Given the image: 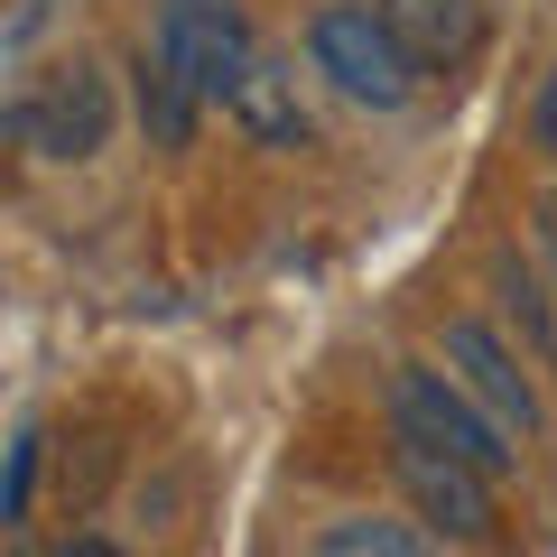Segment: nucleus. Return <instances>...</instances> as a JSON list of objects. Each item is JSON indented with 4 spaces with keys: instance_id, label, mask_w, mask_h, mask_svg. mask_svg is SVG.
<instances>
[{
    "instance_id": "9b49d317",
    "label": "nucleus",
    "mask_w": 557,
    "mask_h": 557,
    "mask_svg": "<svg viewBox=\"0 0 557 557\" xmlns=\"http://www.w3.org/2000/svg\"><path fill=\"white\" fill-rule=\"evenodd\" d=\"M493 288H502V307L520 317V335H539V344L557 335V325H548V298H539V278L520 270V251H493Z\"/></svg>"
},
{
    "instance_id": "ddd939ff",
    "label": "nucleus",
    "mask_w": 557,
    "mask_h": 557,
    "mask_svg": "<svg viewBox=\"0 0 557 557\" xmlns=\"http://www.w3.org/2000/svg\"><path fill=\"white\" fill-rule=\"evenodd\" d=\"M530 139H539V149L557 159V75H548V84L530 94Z\"/></svg>"
},
{
    "instance_id": "9d476101",
    "label": "nucleus",
    "mask_w": 557,
    "mask_h": 557,
    "mask_svg": "<svg viewBox=\"0 0 557 557\" xmlns=\"http://www.w3.org/2000/svg\"><path fill=\"white\" fill-rule=\"evenodd\" d=\"M196 112H205V102L186 94L159 57H139V131L159 139V149H186V139H196Z\"/></svg>"
},
{
    "instance_id": "1a4fd4ad",
    "label": "nucleus",
    "mask_w": 557,
    "mask_h": 557,
    "mask_svg": "<svg viewBox=\"0 0 557 557\" xmlns=\"http://www.w3.org/2000/svg\"><path fill=\"white\" fill-rule=\"evenodd\" d=\"M317 557H446L418 520H391V511H344L317 530Z\"/></svg>"
},
{
    "instance_id": "6e6552de",
    "label": "nucleus",
    "mask_w": 557,
    "mask_h": 557,
    "mask_svg": "<svg viewBox=\"0 0 557 557\" xmlns=\"http://www.w3.org/2000/svg\"><path fill=\"white\" fill-rule=\"evenodd\" d=\"M233 121H242L251 149H307V139H317V121H307V102H298V65H278V57H260L251 75H242Z\"/></svg>"
},
{
    "instance_id": "f03ea898",
    "label": "nucleus",
    "mask_w": 557,
    "mask_h": 557,
    "mask_svg": "<svg viewBox=\"0 0 557 557\" xmlns=\"http://www.w3.org/2000/svg\"><path fill=\"white\" fill-rule=\"evenodd\" d=\"M391 437L428 446V456H456V465H474V474H493V483L520 465V437L446 372V362H399L391 372Z\"/></svg>"
},
{
    "instance_id": "7ed1b4c3",
    "label": "nucleus",
    "mask_w": 557,
    "mask_h": 557,
    "mask_svg": "<svg viewBox=\"0 0 557 557\" xmlns=\"http://www.w3.org/2000/svg\"><path fill=\"white\" fill-rule=\"evenodd\" d=\"M112 121H121V102H112V75L94 57H57L10 94V139H20L28 159H57V168L102 159L112 149Z\"/></svg>"
},
{
    "instance_id": "0eeeda50",
    "label": "nucleus",
    "mask_w": 557,
    "mask_h": 557,
    "mask_svg": "<svg viewBox=\"0 0 557 557\" xmlns=\"http://www.w3.org/2000/svg\"><path fill=\"white\" fill-rule=\"evenodd\" d=\"M381 20L399 28V47L428 75H456L474 57V38H483V0H381Z\"/></svg>"
},
{
    "instance_id": "423d86ee",
    "label": "nucleus",
    "mask_w": 557,
    "mask_h": 557,
    "mask_svg": "<svg viewBox=\"0 0 557 557\" xmlns=\"http://www.w3.org/2000/svg\"><path fill=\"white\" fill-rule=\"evenodd\" d=\"M391 474L399 493H409L418 520H437L446 539H493V474H474V465L456 456H428V446L391 437Z\"/></svg>"
},
{
    "instance_id": "f8f14e48",
    "label": "nucleus",
    "mask_w": 557,
    "mask_h": 557,
    "mask_svg": "<svg viewBox=\"0 0 557 557\" xmlns=\"http://www.w3.org/2000/svg\"><path fill=\"white\" fill-rule=\"evenodd\" d=\"M38 428H20V437H10V493H0V520H10V530H20L28 520V502H38Z\"/></svg>"
},
{
    "instance_id": "2eb2a0df",
    "label": "nucleus",
    "mask_w": 557,
    "mask_h": 557,
    "mask_svg": "<svg viewBox=\"0 0 557 557\" xmlns=\"http://www.w3.org/2000/svg\"><path fill=\"white\" fill-rule=\"evenodd\" d=\"M539 251L557 260V186H548V196H539Z\"/></svg>"
},
{
    "instance_id": "4468645a",
    "label": "nucleus",
    "mask_w": 557,
    "mask_h": 557,
    "mask_svg": "<svg viewBox=\"0 0 557 557\" xmlns=\"http://www.w3.org/2000/svg\"><path fill=\"white\" fill-rule=\"evenodd\" d=\"M20 557H28V548H20ZM47 557H121V548H112V539H94V530H75L65 548H47Z\"/></svg>"
},
{
    "instance_id": "39448f33",
    "label": "nucleus",
    "mask_w": 557,
    "mask_h": 557,
    "mask_svg": "<svg viewBox=\"0 0 557 557\" xmlns=\"http://www.w3.org/2000/svg\"><path fill=\"white\" fill-rule=\"evenodd\" d=\"M446 372L465 381V391L483 399V409L511 428V437H539L548 428V409H539V391H530V372H520V354L493 335L483 317H446Z\"/></svg>"
},
{
    "instance_id": "20e7f679",
    "label": "nucleus",
    "mask_w": 557,
    "mask_h": 557,
    "mask_svg": "<svg viewBox=\"0 0 557 557\" xmlns=\"http://www.w3.org/2000/svg\"><path fill=\"white\" fill-rule=\"evenodd\" d=\"M149 57H159L196 102H223V112H233L242 75L260 65L251 10H242V0H159V10H149Z\"/></svg>"
},
{
    "instance_id": "f257e3e1",
    "label": "nucleus",
    "mask_w": 557,
    "mask_h": 557,
    "mask_svg": "<svg viewBox=\"0 0 557 557\" xmlns=\"http://www.w3.org/2000/svg\"><path fill=\"white\" fill-rule=\"evenodd\" d=\"M307 65H317L344 102H362V112H409L418 84H428V65H418L409 47H399V28L381 20V0H325L317 20H307Z\"/></svg>"
}]
</instances>
